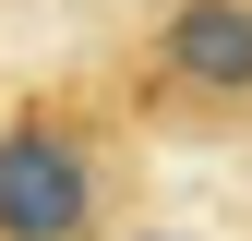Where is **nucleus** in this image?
Returning a JSON list of instances; mask_svg holds the SVG:
<instances>
[{
  "label": "nucleus",
  "instance_id": "3",
  "mask_svg": "<svg viewBox=\"0 0 252 241\" xmlns=\"http://www.w3.org/2000/svg\"><path fill=\"white\" fill-rule=\"evenodd\" d=\"M144 241H156V229H144Z\"/></svg>",
  "mask_w": 252,
  "mask_h": 241
},
{
  "label": "nucleus",
  "instance_id": "2",
  "mask_svg": "<svg viewBox=\"0 0 252 241\" xmlns=\"http://www.w3.org/2000/svg\"><path fill=\"white\" fill-rule=\"evenodd\" d=\"M156 73L180 97L252 109V0H168L156 12Z\"/></svg>",
  "mask_w": 252,
  "mask_h": 241
},
{
  "label": "nucleus",
  "instance_id": "1",
  "mask_svg": "<svg viewBox=\"0 0 252 241\" xmlns=\"http://www.w3.org/2000/svg\"><path fill=\"white\" fill-rule=\"evenodd\" d=\"M0 241H96V145L72 120H0Z\"/></svg>",
  "mask_w": 252,
  "mask_h": 241
}]
</instances>
